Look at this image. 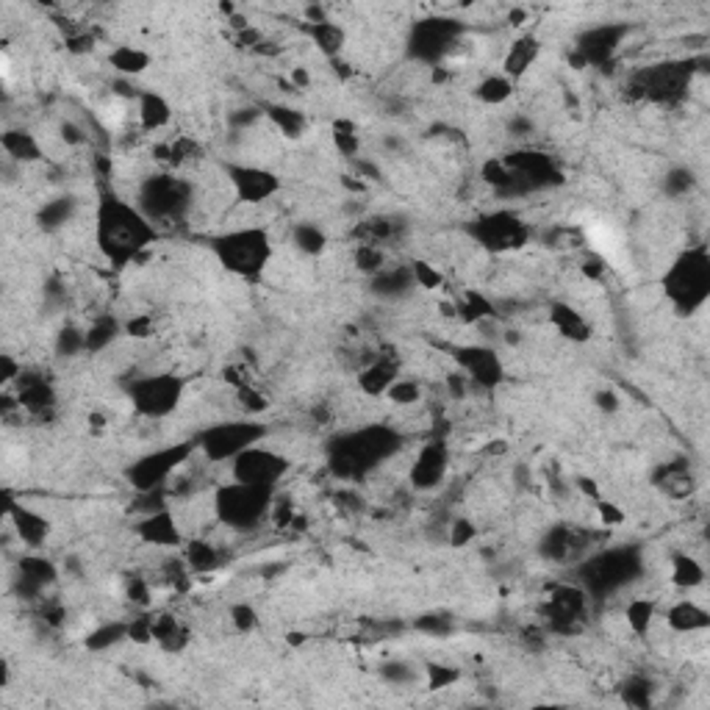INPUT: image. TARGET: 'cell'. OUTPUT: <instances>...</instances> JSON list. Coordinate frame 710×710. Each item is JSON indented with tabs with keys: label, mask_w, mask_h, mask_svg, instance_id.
<instances>
[{
	"label": "cell",
	"mask_w": 710,
	"mask_h": 710,
	"mask_svg": "<svg viewBox=\"0 0 710 710\" xmlns=\"http://www.w3.org/2000/svg\"><path fill=\"white\" fill-rule=\"evenodd\" d=\"M475 94H477V101L486 106H502L513 94V81L505 75H489L486 81H480Z\"/></svg>",
	"instance_id": "ab89813d"
},
{
	"label": "cell",
	"mask_w": 710,
	"mask_h": 710,
	"mask_svg": "<svg viewBox=\"0 0 710 710\" xmlns=\"http://www.w3.org/2000/svg\"><path fill=\"white\" fill-rule=\"evenodd\" d=\"M475 533H477V528H475L472 519H456V525L449 528V544H453V546H466L475 538Z\"/></svg>",
	"instance_id": "9f6ffc18"
},
{
	"label": "cell",
	"mask_w": 710,
	"mask_h": 710,
	"mask_svg": "<svg viewBox=\"0 0 710 710\" xmlns=\"http://www.w3.org/2000/svg\"><path fill=\"white\" fill-rule=\"evenodd\" d=\"M292 81H295L297 86H308V84H311V75H308L303 67H297V70L292 73Z\"/></svg>",
	"instance_id": "03108f58"
},
{
	"label": "cell",
	"mask_w": 710,
	"mask_h": 710,
	"mask_svg": "<svg viewBox=\"0 0 710 710\" xmlns=\"http://www.w3.org/2000/svg\"><path fill=\"white\" fill-rule=\"evenodd\" d=\"M128 333L137 336V339L150 336V319H147V316H139V319H134V322H128Z\"/></svg>",
	"instance_id": "be15d7a7"
},
{
	"label": "cell",
	"mask_w": 710,
	"mask_h": 710,
	"mask_svg": "<svg viewBox=\"0 0 710 710\" xmlns=\"http://www.w3.org/2000/svg\"><path fill=\"white\" fill-rule=\"evenodd\" d=\"M589 550V536L586 530H574V528H555L544 536L541 541V553L544 558L566 564V561H577Z\"/></svg>",
	"instance_id": "44dd1931"
},
{
	"label": "cell",
	"mask_w": 710,
	"mask_h": 710,
	"mask_svg": "<svg viewBox=\"0 0 710 710\" xmlns=\"http://www.w3.org/2000/svg\"><path fill=\"white\" fill-rule=\"evenodd\" d=\"M128 594H131L137 602H147V589H145V583L139 577H134L131 583H128Z\"/></svg>",
	"instance_id": "e7e4bbea"
},
{
	"label": "cell",
	"mask_w": 710,
	"mask_h": 710,
	"mask_svg": "<svg viewBox=\"0 0 710 710\" xmlns=\"http://www.w3.org/2000/svg\"><path fill=\"white\" fill-rule=\"evenodd\" d=\"M191 198H195V189H191L189 181L175 175H150L139 186L137 206L155 228H161V225L181 222L191 209Z\"/></svg>",
	"instance_id": "52a82bcc"
},
{
	"label": "cell",
	"mask_w": 710,
	"mask_h": 710,
	"mask_svg": "<svg viewBox=\"0 0 710 710\" xmlns=\"http://www.w3.org/2000/svg\"><path fill=\"white\" fill-rule=\"evenodd\" d=\"M333 145H336V150L342 153V155H359V147H361V142H359V134H355V125L352 122H347V120H339L336 125H333Z\"/></svg>",
	"instance_id": "c3c4849f"
},
{
	"label": "cell",
	"mask_w": 710,
	"mask_h": 710,
	"mask_svg": "<svg viewBox=\"0 0 710 710\" xmlns=\"http://www.w3.org/2000/svg\"><path fill=\"white\" fill-rule=\"evenodd\" d=\"M538 53H541V42L533 37V34H528V37H519L516 40L510 48H508V53H505V61H502V75L505 78H510V81H516V78H522L533 64H536V58H538Z\"/></svg>",
	"instance_id": "d4e9b609"
},
{
	"label": "cell",
	"mask_w": 710,
	"mask_h": 710,
	"mask_svg": "<svg viewBox=\"0 0 710 710\" xmlns=\"http://www.w3.org/2000/svg\"><path fill=\"white\" fill-rule=\"evenodd\" d=\"M663 295L677 316H694L710 300V250L694 244L674 258L663 275Z\"/></svg>",
	"instance_id": "3957f363"
},
{
	"label": "cell",
	"mask_w": 710,
	"mask_h": 710,
	"mask_svg": "<svg viewBox=\"0 0 710 710\" xmlns=\"http://www.w3.org/2000/svg\"><path fill=\"white\" fill-rule=\"evenodd\" d=\"M61 137H64V142H70V145H84L86 142V134L81 131L78 125H73V122H64L61 125Z\"/></svg>",
	"instance_id": "94428289"
},
{
	"label": "cell",
	"mask_w": 710,
	"mask_h": 710,
	"mask_svg": "<svg viewBox=\"0 0 710 710\" xmlns=\"http://www.w3.org/2000/svg\"><path fill=\"white\" fill-rule=\"evenodd\" d=\"M231 622H234V627L236 630H253L255 625H258V613L253 610V605H247V602H239V605H234L231 608Z\"/></svg>",
	"instance_id": "11a10c76"
},
{
	"label": "cell",
	"mask_w": 710,
	"mask_h": 710,
	"mask_svg": "<svg viewBox=\"0 0 710 710\" xmlns=\"http://www.w3.org/2000/svg\"><path fill=\"white\" fill-rule=\"evenodd\" d=\"M416 288L413 272L411 267H392V270H380L377 275H372V292L383 300H400L408 297Z\"/></svg>",
	"instance_id": "cb8c5ba5"
},
{
	"label": "cell",
	"mask_w": 710,
	"mask_h": 710,
	"mask_svg": "<svg viewBox=\"0 0 710 710\" xmlns=\"http://www.w3.org/2000/svg\"><path fill=\"white\" fill-rule=\"evenodd\" d=\"M272 494L275 489L267 486H247V483H228V486L217 489L214 494V510L219 522L231 530H253L258 528L267 513L272 510Z\"/></svg>",
	"instance_id": "8992f818"
},
{
	"label": "cell",
	"mask_w": 710,
	"mask_h": 710,
	"mask_svg": "<svg viewBox=\"0 0 710 710\" xmlns=\"http://www.w3.org/2000/svg\"><path fill=\"white\" fill-rule=\"evenodd\" d=\"M691 75H694L691 61H669V64H658L652 70L638 73L635 84L643 98L658 101V103H671L686 94Z\"/></svg>",
	"instance_id": "4fadbf2b"
},
{
	"label": "cell",
	"mask_w": 710,
	"mask_h": 710,
	"mask_svg": "<svg viewBox=\"0 0 710 710\" xmlns=\"http://www.w3.org/2000/svg\"><path fill=\"white\" fill-rule=\"evenodd\" d=\"M466 236L489 253H510L530 242V225L508 209L480 214L466 225Z\"/></svg>",
	"instance_id": "ba28073f"
},
{
	"label": "cell",
	"mask_w": 710,
	"mask_h": 710,
	"mask_svg": "<svg viewBox=\"0 0 710 710\" xmlns=\"http://www.w3.org/2000/svg\"><path fill=\"white\" fill-rule=\"evenodd\" d=\"M267 436V428L262 422H253V419H242V422H219L206 428L198 436V447L200 453L209 461H234L244 449L262 444V439Z\"/></svg>",
	"instance_id": "8fae6325"
},
{
	"label": "cell",
	"mask_w": 710,
	"mask_h": 710,
	"mask_svg": "<svg viewBox=\"0 0 710 710\" xmlns=\"http://www.w3.org/2000/svg\"><path fill=\"white\" fill-rule=\"evenodd\" d=\"M400 377V359L395 352L377 355V359L359 375V389L367 397H383L392 389V383Z\"/></svg>",
	"instance_id": "7402d4cb"
},
{
	"label": "cell",
	"mask_w": 710,
	"mask_h": 710,
	"mask_svg": "<svg viewBox=\"0 0 710 710\" xmlns=\"http://www.w3.org/2000/svg\"><path fill=\"white\" fill-rule=\"evenodd\" d=\"M20 403L34 408V411H42L45 405L53 403V392L50 386L42 380V377H31V375H20Z\"/></svg>",
	"instance_id": "f35d334b"
},
{
	"label": "cell",
	"mask_w": 710,
	"mask_h": 710,
	"mask_svg": "<svg viewBox=\"0 0 710 710\" xmlns=\"http://www.w3.org/2000/svg\"><path fill=\"white\" fill-rule=\"evenodd\" d=\"M222 170L239 203H267L280 191V178L272 170L255 164H234V161H225Z\"/></svg>",
	"instance_id": "9a60e30c"
},
{
	"label": "cell",
	"mask_w": 710,
	"mask_h": 710,
	"mask_svg": "<svg viewBox=\"0 0 710 710\" xmlns=\"http://www.w3.org/2000/svg\"><path fill=\"white\" fill-rule=\"evenodd\" d=\"M386 397H389L392 403H400V405H411L419 400V383L416 380H405V377H397L392 383V389L386 392Z\"/></svg>",
	"instance_id": "f5cc1de1"
},
{
	"label": "cell",
	"mask_w": 710,
	"mask_h": 710,
	"mask_svg": "<svg viewBox=\"0 0 710 710\" xmlns=\"http://www.w3.org/2000/svg\"><path fill=\"white\" fill-rule=\"evenodd\" d=\"M453 359L458 364V372L466 375V380L472 386H480V389H497L505 377V367L500 361L497 350L486 347V344H466V347H456Z\"/></svg>",
	"instance_id": "2e32d148"
},
{
	"label": "cell",
	"mask_w": 710,
	"mask_h": 710,
	"mask_svg": "<svg viewBox=\"0 0 710 710\" xmlns=\"http://www.w3.org/2000/svg\"><path fill=\"white\" fill-rule=\"evenodd\" d=\"M447 383H449V392H453L456 397H464L466 389H469V380H466L464 372H453V375L447 377Z\"/></svg>",
	"instance_id": "6125c7cd"
},
{
	"label": "cell",
	"mask_w": 710,
	"mask_h": 710,
	"mask_svg": "<svg viewBox=\"0 0 710 710\" xmlns=\"http://www.w3.org/2000/svg\"><path fill=\"white\" fill-rule=\"evenodd\" d=\"M122 325H120V319L117 316H98L92 322V325L86 328V352H103L106 347L114 344V339L120 336Z\"/></svg>",
	"instance_id": "e575fe53"
},
{
	"label": "cell",
	"mask_w": 710,
	"mask_h": 710,
	"mask_svg": "<svg viewBox=\"0 0 710 710\" xmlns=\"http://www.w3.org/2000/svg\"><path fill=\"white\" fill-rule=\"evenodd\" d=\"M411 272H413L416 286H422V288H436V286H441V280H444V275L436 272V270H433L430 264H425V262H413V264H411Z\"/></svg>",
	"instance_id": "db71d44e"
},
{
	"label": "cell",
	"mask_w": 710,
	"mask_h": 710,
	"mask_svg": "<svg viewBox=\"0 0 710 710\" xmlns=\"http://www.w3.org/2000/svg\"><path fill=\"white\" fill-rule=\"evenodd\" d=\"M694 183H697V178L688 167H671L663 178V191L669 198H683L694 189Z\"/></svg>",
	"instance_id": "bcb514c9"
},
{
	"label": "cell",
	"mask_w": 710,
	"mask_h": 710,
	"mask_svg": "<svg viewBox=\"0 0 710 710\" xmlns=\"http://www.w3.org/2000/svg\"><path fill=\"white\" fill-rule=\"evenodd\" d=\"M583 613H586V594L572 586L558 589L553 599L546 602V622H553V627L561 633H574L577 622L583 619Z\"/></svg>",
	"instance_id": "ac0fdd59"
},
{
	"label": "cell",
	"mask_w": 710,
	"mask_h": 710,
	"mask_svg": "<svg viewBox=\"0 0 710 710\" xmlns=\"http://www.w3.org/2000/svg\"><path fill=\"white\" fill-rule=\"evenodd\" d=\"M449 627H453V625H449L444 617H419L416 619V630H422L428 635H447Z\"/></svg>",
	"instance_id": "6f0895ef"
},
{
	"label": "cell",
	"mask_w": 710,
	"mask_h": 710,
	"mask_svg": "<svg viewBox=\"0 0 710 710\" xmlns=\"http://www.w3.org/2000/svg\"><path fill=\"white\" fill-rule=\"evenodd\" d=\"M597 408H599L602 413H617V411L622 408V400L617 397V392L605 389V392L597 395Z\"/></svg>",
	"instance_id": "91938a15"
},
{
	"label": "cell",
	"mask_w": 710,
	"mask_h": 710,
	"mask_svg": "<svg viewBox=\"0 0 710 710\" xmlns=\"http://www.w3.org/2000/svg\"><path fill=\"white\" fill-rule=\"evenodd\" d=\"M458 316L466 322H483L486 316H494V306L492 300H486L480 292H464L458 297Z\"/></svg>",
	"instance_id": "f6af8a7d"
},
{
	"label": "cell",
	"mask_w": 710,
	"mask_h": 710,
	"mask_svg": "<svg viewBox=\"0 0 710 710\" xmlns=\"http://www.w3.org/2000/svg\"><path fill=\"white\" fill-rule=\"evenodd\" d=\"M211 250L217 255V262L228 272H234L236 278L258 280L272 258V239L267 228L250 225V228H236V231L214 236Z\"/></svg>",
	"instance_id": "277c9868"
},
{
	"label": "cell",
	"mask_w": 710,
	"mask_h": 710,
	"mask_svg": "<svg viewBox=\"0 0 710 710\" xmlns=\"http://www.w3.org/2000/svg\"><path fill=\"white\" fill-rule=\"evenodd\" d=\"M643 569V555L641 546L625 544V546H613V550H602L591 555L583 566H580V580H583V589L594 597H610L619 589L641 574Z\"/></svg>",
	"instance_id": "5b68a950"
},
{
	"label": "cell",
	"mask_w": 710,
	"mask_h": 710,
	"mask_svg": "<svg viewBox=\"0 0 710 710\" xmlns=\"http://www.w3.org/2000/svg\"><path fill=\"white\" fill-rule=\"evenodd\" d=\"M655 483L663 492H669L674 497H686L694 489V480H691V472H688L686 464H663V466H658Z\"/></svg>",
	"instance_id": "836d02e7"
},
{
	"label": "cell",
	"mask_w": 710,
	"mask_h": 710,
	"mask_svg": "<svg viewBox=\"0 0 710 710\" xmlns=\"http://www.w3.org/2000/svg\"><path fill=\"white\" fill-rule=\"evenodd\" d=\"M158 228L145 217L137 203L122 200L114 191H103L94 214V239L114 270H125L131 262L158 242Z\"/></svg>",
	"instance_id": "6da1fadb"
},
{
	"label": "cell",
	"mask_w": 710,
	"mask_h": 710,
	"mask_svg": "<svg viewBox=\"0 0 710 710\" xmlns=\"http://www.w3.org/2000/svg\"><path fill=\"white\" fill-rule=\"evenodd\" d=\"M306 34L311 37V42L316 45L319 53L325 56H339L342 48H344V31L342 25L331 22L328 17L325 20H316V22H306Z\"/></svg>",
	"instance_id": "f546056e"
},
{
	"label": "cell",
	"mask_w": 710,
	"mask_h": 710,
	"mask_svg": "<svg viewBox=\"0 0 710 710\" xmlns=\"http://www.w3.org/2000/svg\"><path fill=\"white\" fill-rule=\"evenodd\" d=\"M198 444L183 441V444H173V447H161L155 453L142 456L139 461H134L128 466L125 477L134 486V492H153V489H164V483L178 472V466L191 456V449Z\"/></svg>",
	"instance_id": "7c38bea8"
},
{
	"label": "cell",
	"mask_w": 710,
	"mask_h": 710,
	"mask_svg": "<svg viewBox=\"0 0 710 710\" xmlns=\"http://www.w3.org/2000/svg\"><path fill=\"white\" fill-rule=\"evenodd\" d=\"M550 319H553V325L558 328V333L572 339V342H589L591 339V325L583 319V314H577L566 303H555L553 311H550Z\"/></svg>",
	"instance_id": "4316f807"
},
{
	"label": "cell",
	"mask_w": 710,
	"mask_h": 710,
	"mask_svg": "<svg viewBox=\"0 0 710 710\" xmlns=\"http://www.w3.org/2000/svg\"><path fill=\"white\" fill-rule=\"evenodd\" d=\"M292 244L300 253H306V255H319L328 244V236L322 234L314 222H300V225H295V231H292Z\"/></svg>",
	"instance_id": "60d3db41"
},
{
	"label": "cell",
	"mask_w": 710,
	"mask_h": 710,
	"mask_svg": "<svg viewBox=\"0 0 710 710\" xmlns=\"http://www.w3.org/2000/svg\"><path fill=\"white\" fill-rule=\"evenodd\" d=\"M12 522L20 533V538L28 544V546H40L45 544L48 533H50V522L45 516L34 513L31 508H12Z\"/></svg>",
	"instance_id": "f1b7e54d"
},
{
	"label": "cell",
	"mask_w": 710,
	"mask_h": 710,
	"mask_svg": "<svg viewBox=\"0 0 710 710\" xmlns=\"http://www.w3.org/2000/svg\"><path fill=\"white\" fill-rule=\"evenodd\" d=\"M181 397H183V380L173 372L145 375L128 386V400H131L134 411L147 419L170 416L181 405Z\"/></svg>",
	"instance_id": "30bf717a"
},
{
	"label": "cell",
	"mask_w": 710,
	"mask_h": 710,
	"mask_svg": "<svg viewBox=\"0 0 710 710\" xmlns=\"http://www.w3.org/2000/svg\"><path fill=\"white\" fill-rule=\"evenodd\" d=\"M153 641H158V647L167 652H181L189 643V630L170 613H161L153 617Z\"/></svg>",
	"instance_id": "83f0119b"
},
{
	"label": "cell",
	"mask_w": 710,
	"mask_h": 710,
	"mask_svg": "<svg viewBox=\"0 0 710 710\" xmlns=\"http://www.w3.org/2000/svg\"><path fill=\"white\" fill-rule=\"evenodd\" d=\"M627 37V25L605 22L583 31L574 45V64H605L619 50L622 40Z\"/></svg>",
	"instance_id": "e0dca14e"
},
{
	"label": "cell",
	"mask_w": 710,
	"mask_h": 710,
	"mask_svg": "<svg viewBox=\"0 0 710 710\" xmlns=\"http://www.w3.org/2000/svg\"><path fill=\"white\" fill-rule=\"evenodd\" d=\"M56 352L64 355V359H73V355L86 352V331H81L75 325H67L56 339Z\"/></svg>",
	"instance_id": "7dc6e473"
},
{
	"label": "cell",
	"mask_w": 710,
	"mask_h": 710,
	"mask_svg": "<svg viewBox=\"0 0 710 710\" xmlns=\"http://www.w3.org/2000/svg\"><path fill=\"white\" fill-rule=\"evenodd\" d=\"M671 583L677 589H697L705 583V566L686 553L671 555Z\"/></svg>",
	"instance_id": "d6a6232c"
},
{
	"label": "cell",
	"mask_w": 710,
	"mask_h": 710,
	"mask_svg": "<svg viewBox=\"0 0 710 710\" xmlns=\"http://www.w3.org/2000/svg\"><path fill=\"white\" fill-rule=\"evenodd\" d=\"M4 147L12 158H20V161H37L42 155V147L40 142L31 137L28 131H9L4 137Z\"/></svg>",
	"instance_id": "b9f144b4"
},
{
	"label": "cell",
	"mask_w": 710,
	"mask_h": 710,
	"mask_svg": "<svg viewBox=\"0 0 710 710\" xmlns=\"http://www.w3.org/2000/svg\"><path fill=\"white\" fill-rule=\"evenodd\" d=\"M288 472V461L272 449L255 444L244 453H239L234 458V480L236 483H247V486H267L275 489L278 483L286 477Z\"/></svg>",
	"instance_id": "5bb4252c"
},
{
	"label": "cell",
	"mask_w": 710,
	"mask_h": 710,
	"mask_svg": "<svg viewBox=\"0 0 710 710\" xmlns=\"http://www.w3.org/2000/svg\"><path fill=\"white\" fill-rule=\"evenodd\" d=\"M139 122L145 131H161V128H167L170 120H173V106L167 103L164 94H158V92H139Z\"/></svg>",
	"instance_id": "484cf974"
},
{
	"label": "cell",
	"mask_w": 710,
	"mask_h": 710,
	"mask_svg": "<svg viewBox=\"0 0 710 710\" xmlns=\"http://www.w3.org/2000/svg\"><path fill=\"white\" fill-rule=\"evenodd\" d=\"M186 564L191 566V572H198V574H209L214 569L222 566V555L217 546L206 544V541H191L186 546Z\"/></svg>",
	"instance_id": "74e56055"
},
{
	"label": "cell",
	"mask_w": 710,
	"mask_h": 710,
	"mask_svg": "<svg viewBox=\"0 0 710 710\" xmlns=\"http://www.w3.org/2000/svg\"><path fill=\"white\" fill-rule=\"evenodd\" d=\"M461 34H464V25L458 20H449V17L419 20V22H413L411 34H408L405 53L413 61L439 67V61L447 58V53L456 48Z\"/></svg>",
	"instance_id": "9c48e42d"
},
{
	"label": "cell",
	"mask_w": 710,
	"mask_h": 710,
	"mask_svg": "<svg viewBox=\"0 0 710 710\" xmlns=\"http://www.w3.org/2000/svg\"><path fill=\"white\" fill-rule=\"evenodd\" d=\"M655 617H658V602L655 599H647V597L633 599L625 608V619H627V625H630V630L635 635H647L650 627H652V622H655Z\"/></svg>",
	"instance_id": "8d00e7d4"
},
{
	"label": "cell",
	"mask_w": 710,
	"mask_h": 710,
	"mask_svg": "<svg viewBox=\"0 0 710 710\" xmlns=\"http://www.w3.org/2000/svg\"><path fill=\"white\" fill-rule=\"evenodd\" d=\"M125 638H128V625L125 622H106V625H101L98 630L86 638V647L94 650V652H103L109 647H117V643L125 641Z\"/></svg>",
	"instance_id": "ee69618b"
},
{
	"label": "cell",
	"mask_w": 710,
	"mask_h": 710,
	"mask_svg": "<svg viewBox=\"0 0 710 710\" xmlns=\"http://www.w3.org/2000/svg\"><path fill=\"white\" fill-rule=\"evenodd\" d=\"M652 694H655V686H652L650 677H643V674H633L630 680H625V686H622V699L630 707H650Z\"/></svg>",
	"instance_id": "7bdbcfd3"
},
{
	"label": "cell",
	"mask_w": 710,
	"mask_h": 710,
	"mask_svg": "<svg viewBox=\"0 0 710 710\" xmlns=\"http://www.w3.org/2000/svg\"><path fill=\"white\" fill-rule=\"evenodd\" d=\"M264 117L272 120V125L278 128V131L288 139H300L303 131H306V114L297 111V109H288V106H280V103H267L264 106Z\"/></svg>",
	"instance_id": "4dcf8cb0"
},
{
	"label": "cell",
	"mask_w": 710,
	"mask_h": 710,
	"mask_svg": "<svg viewBox=\"0 0 710 710\" xmlns=\"http://www.w3.org/2000/svg\"><path fill=\"white\" fill-rule=\"evenodd\" d=\"M597 510H599V519L605 525H619V522H625V510H619L613 502L597 500Z\"/></svg>",
	"instance_id": "680465c9"
},
{
	"label": "cell",
	"mask_w": 710,
	"mask_h": 710,
	"mask_svg": "<svg viewBox=\"0 0 710 710\" xmlns=\"http://www.w3.org/2000/svg\"><path fill=\"white\" fill-rule=\"evenodd\" d=\"M403 447V436L389 425H367L359 430L342 433L331 441L328 461L333 475L359 480L386 464Z\"/></svg>",
	"instance_id": "7a4b0ae2"
},
{
	"label": "cell",
	"mask_w": 710,
	"mask_h": 710,
	"mask_svg": "<svg viewBox=\"0 0 710 710\" xmlns=\"http://www.w3.org/2000/svg\"><path fill=\"white\" fill-rule=\"evenodd\" d=\"M380 674H383V680H389L392 686H411V683H416V677H419V671L411 663H405V661L383 663Z\"/></svg>",
	"instance_id": "816d5d0a"
},
{
	"label": "cell",
	"mask_w": 710,
	"mask_h": 710,
	"mask_svg": "<svg viewBox=\"0 0 710 710\" xmlns=\"http://www.w3.org/2000/svg\"><path fill=\"white\" fill-rule=\"evenodd\" d=\"M75 209H78V203H75V198H56V200H48L45 206H42V211H40V225L42 228L48 231V234H53V231H58V228H64V225H67L73 217H75Z\"/></svg>",
	"instance_id": "d590c367"
},
{
	"label": "cell",
	"mask_w": 710,
	"mask_h": 710,
	"mask_svg": "<svg viewBox=\"0 0 710 710\" xmlns=\"http://www.w3.org/2000/svg\"><path fill=\"white\" fill-rule=\"evenodd\" d=\"M666 625L674 633H702L710 627V613L694 599H680L666 610Z\"/></svg>",
	"instance_id": "603a6c76"
},
{
	"label": "cell",
	"mask_w": 710,
	"mask_h": 710,
	"mask_svg": "<svg viewBox=\"0 0 710 710\" xmlns=\"http://www.w3.org/2000/svg\"><path fill=\"white\" fill-rule=\"evenodd\" d=\"M425 674H428V688H430V691L449 688L453 683L461 680V671H458V669H453V666H441V663H428V666H425Z\"/></svg>",
	"instance_id": "f907efd6"
},
{
	"label": "cell",
	"mask_w": 710,
	"mask_h": 710,
	"mask_svg": "<svg viewBox=\"0 0 710 710\" xmlns=\"http://www.w3.org/2000/svg\"><path fill=\"white\" fill-rule=\"evenodd\" d=\"M355 267L367 275H377L383 267H386V258H383V250L377 244H361L355 250Z\"/></svg>",
	"instance_id": "681fc988"
},
{
	"label": "cell",
	"mask_w": 710,
	"mask_h": 710,
	"mask_svg": "<svg viewBox=\"0 0 710 710\" xmlns=\"http://www.w3.org/2000/svg\"><path fill=\"white\" fill-rule=\"evenodd\" d=\"M447 444L444 441H430L422 447V453L411 466V486L413 489H436L444 480L447 472Z\"/></svg>",
	"instance_id": "ffe728a7"
},
{
	"label": "cell",
	"mask_w": 710,
	"mask_h": 710,
	"mask_svg": "<svg viewBox=\"0 0 710 710\" xmlns=\"http://www.w3.org/2000/svg\"><path fill=\"white\" fill-rule=\"evenodd\" d=\"M137 536L150 546H181L183 536L175 522V513L170 508H158L153 513H145L137 522Z\"/></svg>",
	"instance_id": "d6986e66"
},
{
	"label": "cell",
	"mask_w": 710,
	"mask_h": 710,
	"mask_svg": "<svg viewBox=\"0 0 710 710\" xmlns=\"http://www.w3.org/2000/svg\"><path fill=\"white\" fill-rule=\"evenodd\" d=\"M109 61L111 67L125 75V78H134V75H142L147 67H150V56L134 45H117L111 53H109Z\"/></svg>",
	"instance_id": "1f68e13d"
}]
</instances>
